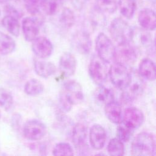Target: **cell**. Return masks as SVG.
I'll return each mask as SVG.
<instances>
[{
    "label": "cell",
    "mask_w": 156,
    "mask_h": 156,
    "mask_svg": "<svg viewBox=\"0 0 156 156\" xmlns=\"http://www.w3.org/2000/svg\"><path fill=\"white\" fill-rule=\"evenodd\" d=\"M34 70L39 76L48 78L56 73L57 68L52 62L37 60L34 62Z\"/></svg>",
    "instance_id": "ffe728a7"
},
{
    "label": "cell",
    "mask_w": 156,
    "mask_h": 156,
    "mask_svg": "<svg viewBox=\"0 0 156 156\" xmlns=\"http://www.w3.org/2000/svg\"><path fill=\"white\" fill-rule=\"evenodd\" d=\"M13 104L11 93L5 88H0V106L5 110H9Z\"/></svg>",
    "instance_id": "4dcf8cb0"
},
{
    "label": "cell",
    "mask_w": 156,
    "mask_h": 156,
    "mask_svg": "<svg viewBox=\"0 0 156 156\" xmlns=\"http://www.w3.org/2000/svg\"><path fill=\"white\" fill-rule=\"evenodd\" d=\"M52 154L54 155H73L74 152L69 144L59 143L54 146L52 150Z\"/></svg>",
    "instance_id": "1f68e13d"
},
{
    "label": "cell",
    "mask_w": 156,
    "mask_h": 156,
    "mask_svg": "<svg viewBox=\"0 0 156 156\" xmlns=\"http://www.w3.org/2000/svg\"><path fill=\"white\" fill-rule=\"evenodd\" d=\"M83 98V91L80 84L76 80H69L64 84L60 93V105L63 110L69 112L73 105L81 102Z\"/></svg>",
    "instance_id": "6da1fadb"
},
{
    "label": "cell",
    "mask_w": 156,
    "mask_h": 156,
    "mask_svg": "<svg viewBox=\"0 0 156 156\" xmlns=\"http://www.w3.org/2000/svg\"><path fill=\"white\" fill-rule=\"evenodd\" d=\"M108 74L113 85L122 90L126 88L131 79V71L126 65L118 62H115L110 66Z\"/></svg>",
    "instance_id": "277c9868"
},
{
    "label": "cell",
    "mask_w": 156,
    "mask_h": 156,
    "mask_svg": "<svg viewBox=\"0 0 156 156\" xmlns=\"http://www.w3.org/2000/svg\"><path fill=\"white\" fill-rule=\"evenodd\" d=\"M63 0H41L40 9L47 15L57 13L62 9Z\"/></svg>",
    "instance_id": "7402d4cb"
},
{
    "label": "cell",
    "mask_w": 156,
    "mask_h": 156,
    "mask_svg": "<svg viewBox=\"0 0 156 156\" xmlns=\"http://www.w3.org/2000/svg\"><path fill=\"white\" fill-rule=\"evenodd\" d=\"M136 49L130 43L119 44L115 49L114 60L124 65H131L136 60Z\"/></svg>",
    "instance_id": "ba28073f"
},
{
    "label": "cell",
    "mask_w": 156,
    "mask_h": 156,
    "mask_svg": "<svg viewBox=\"0 0 156 156\" xmlns=\"http://www.w3.org/2000/svg\"><path fill=\"white\" fill-rule=\"evenodd\" d=\"M118 7L121 14L127 19H130L134 15L136 8V0H118Z\"/></svg>",
    "instance_id": "cb8c5ba5"
},
{
    "label": "cell",
    "mask_w": 156,
    "mask_h": 156,
    "mask_svg": "<svg viewBox=\"0 0 156 156\" xmlns=\"http://www.w3.org/2000/svg\"><path fill=\"white\" fill-rule=\"evenodd\" d=\"M104 111L107 118L113 123L119 124L122 122V114L121 105L112 101L105 105Z\"/></svg>",
    "instance_id": "ac0fdd59"
},
{
    "label": "cell",
    "mask_w": 156,
    "mask_h": 156,
    "mask_svg": "<svg viewBox=\"0 0 156 156\" xmlns=\"http://www.w3.org/2000/svg\"><path fill=\"white\" fill-rule=\"evenodd\" d=\"M77 62L75 57L69 52L63 53L59 60V69L65 76H73L76 69Z\"/></svg>",
    "instance_id": "5bb4252c"
},
{
    "label": "cell",
    "mask_w": 156,
    "mask_h": 156,
    "mask_svg": "<svg viewBox=\"0 0 156 156\" xmlns=\"http://www.w3.org/2000/svg\"><path fill=\"white\" fill-rule=\"evenodd\" d=\"M138 21L141 27L145 30H154L155 29V14L151 9L147 8L141 10L139 12Z\"/></svg>",
    "instance_id": "2e32d148"
},
{
    "label": "cell",
    "mask_w": 156,
    "mask_h": 156,
    "mask_svg": "<svg viewBox=\"0 0 156 156\" xmlns=\"http://www.w3.org/2000/svg\"><path fill=\"white\" fill-rule=\"evenodd\" d=\"M96 49L98 55L106 62L110 63L114 60L115 49L111 40L104 33L99 34L96 39Z\"/></svg>",
    "instance_id": "52a82bcc"
},
{
    "label": "cell",
    "mask_w": 156,
    "mask_h": 156,
    "mask_svg": "<svg viewBox=\"0 0 156 156\" xmlns=\"http://www.w3.org/2000/svg\"><path fill=\"white\" fill-rule=\"evenodd\" d=\"M122 121L126 126L135 130L143 124L144 115L141 110L136 107H128L124 110Z\"/></svg>",
    "instance_id": "8fae6325"
},
{
    "label": "cell",
    "mask_w": 156,
    "mask_h": 156,
    "mask_svg": "<svg viewBox=\"0 0 156 156\" xmlns=\"http://www.w3.org/2000/svg\"><path fill=\"white\" fill-rule=\"evenodd\" d=\"M24 90L29 96H37L43 91L44 86L40 80L36 79H31L26 83Z\"/></svg>",
    "instance_id": "83f0119b"
},
{
    "label": "cell",
    "mask_w": 156,
    "mask_h": 156,
    "mask_svg": "<svg viewBox=\"0 0 156 156\" xmlns=\"http://www.w3.org/2000/svg\"><path fill=\"white\" fill-rule=\"evenodd\" d=\"M142 77L136 73L131 72V79L129 83L125 89L123 90L122 94V100L127 103L131 102L140 96L144 88V81Z\"/></svg>",
    "instance_id": "5b68a950"
},
{
    "label": "cell",
    "mask_w": 156,
    "mask_h": 156,
    "mask_svg": "<svg viewBox=\"0 0 156 156\" xmlns=\"http://www.w3.org/2000/svg\"><path fill=\"white\" fill-rule=\"evenodd\" d=\"M18 19L15 16L6 15L2 20V24L4 28L15 37H18L20 34V25Z\"/></svg>",
    "instance_id": "d4e9b609"
},
{
    "label": "cell",
    "mask_w": 156,
    "mask_h": 156,
    "mask_svg": "<svg viewBox=\"0 0 156 156\" xmlns=\"http://www.w3.org/2000/svg\"><path fill=\"white\" fill-rule=\"evenodd\" d=\"M23 135L30 141H38L42 139L46 133V126L37 120H30L24 125Z\"/></svg>",
    "instance_id": "9c48e42d"
},
{
    "label": "cell",
    "mask_w": 156,
    "mask_h": 156,
    "mask_svg": "<svg viewBox=\"0 0 156 156\" xmlns=\"http://www.w3.org/2000/svg\"><path fill=\"white\" fill-rule=\"evenodd\" d=\"M88 72L91 78L96 83L99 85H103L108 76L107 63L98 55L95 56L89 64Z\"/></svg>",
    "instance_id": "8992f818"
},
{
    "label": "cell",
    "mask_w": 156,
    "mask_h": 156,
    "mask_svg": "<svg viewBox=\"0 0 156 156\" xmlns=\"http://www.w3.org/2000/svg\"><path fill=\"white\" fill-rule=\"evenodd\" d=\"M0 15H1V10H0Z\"/></svg>",
    "instance_id": "f35d334b"
},
{
    "label": "cell",
    "mask_w": 156,
    "mask_h": 156,
    "mask_svg": "<svg viewBox=\"0 0 156 156\" xmlns=\"http://www.w3.org/2000/svg\"><path fill=\"white\" fill-rule=\"evenodd\" d=\"M155 153V142L152 133L143 132L138 133L131 144V154L134 156H152Z\"/></svg>",
    "instance_id": "7a4b0ae2"
},
{
    "label": "cell",
    "mask_w": 156,
    "mask_h": 156,
    "mask_svg": "<svg viewBox=\"0 0 156 156\" xmlns=\"http://www.w3.org/2000/svg\"><path fill=\"white\" fill-rule=\"evenodd\" d=\"M107 134L104 128L99 124L93 125L89 132V140L91 146L96 150L102 149L105 144Z\"/></svg>",
    "instance_id": "4fadbf2b"
},
{
    "label": "cell",
    "mask_w": 156,
    "mask_h": 156,
    "mask_svg": "<svg viewBox=\"0 0 156 156\" xmlns=\"http://www.w3.org/2000/svg\"><path fill=\"white\" fill-rule=\"evenodd\" d=\"M74 45L80 53L86 54L91 48V40L89 34L84 31L77 32L73 37Z\"/></svg>",
    "instance_id": "e0dca14e"
},
{
    "label": "cell",
    "mask_w": 156,
    "mask_h": 156,
    "mask_svg": "<svg viewBox=\"0 0 156 156\" xmlns=\"http://www.w3.org/2000/svg\"><path fill=\"white\" fill-rule=\"evenodd\" d=\"M109 32L112 38L118 44L131 41L133 29L124 20L121 18H116L112 21Z\"/></svg>",
    "instance_id": "3957f363"
},
{
    "label": "cell",
    "mask_w": 156,
    "mask_h": 156,
    "mask_svg": "<svg viewBox=\"0 0 156 156\" xmlns=\"http://www.w3.org/2000/svg\"><path fill=\"white\" fill-rule=\"evenodd\" d=\"M26 10L32 15H36L40 9L41 0H23Z\"/></svg>",
    "instance_id": "836d02e7"
},
{
    "label": "cell",
    "mask_w": 156,
    "mask_h": 156,
    "mask_svg": "<svg viewBox=\"0 0 156 156\" xmlns=\"http://www.w3.org/2000/svg\"><path fill=\"white\" fill-rule=\"evenodd\" d=\"M152 4H155V0H149Z\"/></svg>",
    "instance_id": "8d00e7d4"
},
{
    "label": "cell",
    "mask_w": 156,
    "mask_h": 156,
    "mask_svg": "<svg viewBox=\"0 0 156 156\" xmlns=\"http://www.w3.org/2000/svg\"><path fill=\"white\" fill-rule=\"evenodd\" d=\"M107 151L110 155H123L124 154V146L122 141L118 138L112 139L108 144Z\"/></svg>",
    "instance_id": "f546056e"
},
{
    "label": "cell",
    "mask_w": 156,
    "mask_h": 156,
    "mask_svg": "<svg viewBox=\"0 0 156 156\" xmlns=\"http://www.w3.org/2000/svg\"><path fill=\"white\" fill-rule=\"evenodd\" d=\"M72 5L77 10L82 9L87 0H69Z\"/></svg>",
    "instance_id": "e575fe53"
},
{
    "label": "cell",
    "mask_w": 156,
    "mask_h": 156,
    "mask_svg": "<svg viewBox=\"0 0 156 156\" xmlns=\"http://www.w3.org/2000/svg\"><path fill=\"white\" fill-rule=\"evenodd\" d=\"M94 93V97L97 102L105 105L106 104L114 101V93L112 89L103 86L99 85Z\"/></svg>",
    "instance_id": "603a6c76"
},
{
    "label": "cell",
    "mask_w": 156,
    "mask_h": 156,
    "mask_svg": "<svg viewBox=\"0 0 156 156\" xmlns=\"http://www.w3.org/2000/svg\"><path fill=\"white\" fill-rule=\"evenodd\" d=\"M138 73L145 79L154 81L155 79V66L154 62L147 58L143 59L138 67Z\"/></svg>",
    "instance_id": "d6986e66"
},
{
    "label": "cell",
    "mask_w": 156,
    "mask_h": 156,
    "mask_svg": "<svg viewBox=\"0 0 156 156\" xmlns=\"http://www.w3.org/2000/svg\"><path fill=\"white\" fill-rule=\"evenodd\" d=\"M134 130L126 126L124 124L117 128V136L121 141L127 142L130 140Z\"/></svg>",
    "instance_id": "d6a6232c"
},
{
    "label": "cell",
    "mask_w": 156,
    "mask_h": 156,
    "mask_svg": "<svg viewBox=\"0 0 156 156\" xmlns=\"http://www.w3.org/2000/svg\"><path fill=\"white\" fill-rule=\"evenodd\" d=\"M15 47L16 44L13 38L0 31V54H9L15 50Z\"/></svg>",
    "instance_id": "484cf974"
},
{
    "label": "cell",
    "mask_w": 156,
    "mask_h": 156,
    "mask_svg": "<svg viewBox=\"0 0 156 156\" xmlns=\"http://www.w3.org/2000/svg\"><path fill=\"white\" fill-rule=\"evenodd\" d=\"M131 41H133V46L136 49L141 51L147 52L152 47V36L148 30L143 28L133 29Z\"/></svg>",
    "instance_id": "30bf717a"
},
{
    "label": "cell",
    "mask_w": 156,
    "mask_h": 156,
    "mask_svg": "<svg viewBox=\"0 0 156 156\" xmlns=\"http://www.w3.org/2000/svg\"><path fill=\"white\" fill-rule=\"evenodd\" d=\"M76 21L74 13L71 9L68 7L61 9L59 16V21L62 26L65 28H71L74 26Z\"/></svg>",
    "instance_id": "4316f807"
},
{
    "label": "cell",
    "mask_w": 156,
    "mask_h": 156,
    "mask_svg": "<svg viewBox=\"0 0 156 156\" xmlns=\"http://www.w3.org/2000/svg\"><path fill=\"white\" fill-rule=\"evenodd\" d=\"M9 0H0V3H4V2H7V1H9Z\"/></svg>",
    "instance_id": "d590c367"
},
{
    "label": "cell",
    "mask_w": 156,
    "mask_h": 156,
    "mask_svg": "<svg viewBox=\"0 0 156 156\" xmlns=\"http://www.w3.org/2000/svg\"><path fill=\"white\" fill-rule=\"evenodd\" d=\"M22 30L25 39L32 41L39 34V22L37 19L32 17H26L22 21Z\"/></svg>",
    "instance_id": "9a60e30c"
},
{
    "label": "cell",
    "mask_w": 156,
    "mask_h": 156,
    "mask_svg": "<svg viewBox=\"0 0 156 156\" xmlns=\"http://www.w3.org/2000/svg\"><path fill=\"white\" fill-rule=\"evenodd\" d=\"M0 117H1V112H0Z\"/></svg>",
    "instance_id": "74e56055"
},
{
    "label": "cell",
    "mask_w": 156,
    "mask_h": 156,
    "mask_svg": "<svg viewBox=\"0 0 156 156\" xmlns=\"http://www.w3.org/2000/svg\"><path fill=\"white\" fill-rule=\"evenodd\" d=\"M96 7L102 13H113L118 7L117 0H96Z\"/></svg>",
    "instance_id": "f1b7e54d"
},
{
    "label": "cell",
    "mask_w": 156,
    "mask_h": 156,
    "mask_svg": "<svg viewBox=\"0 0 156 156\" xmlns=\"http://www.w3.org/2000/svg\"><path fill=\"white\" fill-rule=\"evenodd\" d=\"M32 49L38 58H46L49 57L53 51L51 42L44 37H37L32 41Z\"/></svg>",
    "instance_id": "7c38bea8"
},
{
    "label": "cell",
    "mask_w": 156,
    "mask_h": 156,
    "mask_svg": "<svg viewBox=\"0 0 156 156\" xmlns=\"http://www.w3.org/2000/svg\"><path fill=\"white\" fill-rule=\"evenodd\" d=\"M72 141L76 147L81 148L84 146L87 136V127L82 123L76 124L72 131Z\"/></svg>",
    "instance_id": "44dd1931"
}]
</instances>
